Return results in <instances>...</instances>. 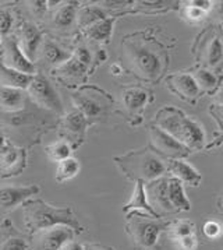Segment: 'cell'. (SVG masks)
Masks as SVG:
<instances>
[{
	"mask_svg": "<svg viewBox=\"0 0 223 250\" xmlns=\"http://www.w3.org/2000/svg\"><path fill=\"white\" fill-rule=\"evenodd\" d=\"M25 151L20 148V147H16L13 144L6 143L3 146V148L0 150V170L1 172H7L11 175L20 172L24 165H25Z\"/></svg>",
	"mask_w": 223,
	"mask_h": 250,
	"instance_id": "cell-15",
	"label": "cell"
},
{
	"mask_svg": "<svg viewBox=\"0 0 223 250\" xmlns=\"http://www.w3.org/2000/svg\"><path fill=\"white\" fill-rule=\"evenodd\" d=\"M73 239L74 229L59 225L34 232L31 235V246L34 250H61Z\"/></svg>",
	"mask_w": 223,
	"mask_h": 250,
	"instance_id": "cell-8",
	"label": "cell"
},
{
	"mask_svg": "<svg viewBox=\"0 0 223 250\" xmlns=\"http://www.w3.org/2000/svg\"><path fill=\"white\" fill-rule=\"evenodd\" d=\"M167 170L172 173L173 178L179 179L184 185L198 188L203 182V176L198 170L184 160H169Z\"/></svg>",
	"mask_w": 223,
	"mask_h": 250,
	"instance_id": "cell-17",
	"label": "cell"
},
{
	"mask_svg": "<svg viewBox=\"0 0 223 250\" xmlns=\"http://www.w3.org/2000/svg\"><path fill=\"white\" fill-rule=\"evenodd\" d=\"M149 140L151 150H153L155 154H161L167 160H184L191 152L188 147H186L156 125H152L149 127Z\"/></svg>",
	"mask_w": 223,
	"mask_h": 250,
	"instance_id": "cell-7",
	"label": "cell"
},
{
	"mask_svg": "<svg viewBox=\"0 0 223 250\" xmlns=\"http://www.w3.org/2000/svg\"><path fill=\"white\" fill-rule=\"evenodd\" d=\"M87 70L88 67L71 55V58L67 62L57 66L56 73L59 74L61 80L67 81V83H80L87 74Z\"/></svg>",
	"mask_w": 223,
	"mask_h": 250,
	"instance_id": "cell-23",
	"label": "cell"
},
{
	"mask_svg": "<svg viewBox=\"0 0 223 250\" xmlns=\"http://www.w3.org/2000/svg\"><path fill=\"white\" fill-rule=\"evenodd\" d=\"M190 3H191L193 6H195V7L206 11V13L212 9V1H208V0H193V1H190Z\"/></svg>",
	"mask_w": 223,
	"mask_h": 250,
	"instance_id": "cell-41",
	"label": "cell"
},
{
	"mask_svg": "<svg viewBox=\"0 0 223 250\" xmlns=\"http://www.w3.org/2000/svg\"><path fill=\"white\" fill-rule=\"evenodd\" d=\"M31 10L34 11L35 14L38 16H42L45 11L48 10V1H31Z\"/></svg>",
	"mask_w": 223,
	"mask_h": 250,
	"instance_id": "cell-40",
	"label": "cell"
},
{
	"mask_svg": "<svg viewBox=\"0 0 223 250\" xmlns=\"http://www.w3.org/2000/svg\"><path fill=\"white\" fill-rule=\"evenodd\" d=\"M41 52L45 59L48 60L49 63H52V64H56V66H60V64H63L64 62H67L71 58V55H69L67 52H64L59 45H56L52 41H45L42 43Z\"/></svg>",
	"mask_w": 223,
	"mask_h": 250,
	"instance_id": "cell-29",
	"label": "cell"
},
{
	"mask_svg": "<svg viewBox=\"0 0 223 250\" xmlns=\"http://www.w3.org/2000/svg\"><path fill=\"white\" fill-rule=\"evenodd\" d=\"M39 193V186L37 185H24V186H3L0 188V207L1 208H14L24 204L31 197Z\"/></svg>",
	"mask_w": 223,
	"mask_h": 250,
	"instance_id": "cell-12",
	"label": "cell"
},
{
	"mask_svg": "<svg viewBox=\"0 0 223 250\" xmlns=\"http://www.w3.org/2000/svg\"><path fill=\"white\" fill-rule=\"evenodd\" d=\"M74 105L77 110H80L87 120L99 119L106 110L105 102L96 100L90 94H77L74 95Z\"/></svg>",
	"mask_w": 223,
	"mask_h": 250,
	"instance_id": "cell-19",
	"label": "cell"
},
{
	"mask_svg": "<svg viewBox=\"0 0 223 250\" xmlns=\"http://www.w3.org/2000/svg\"><path fill=\"white\" fill-rule=\"evenodd\" d=\"M73 56L78 60V62H81L82 64H85L87 67H90V64L92 63L91 52L88 50V48H85V46H82V45L81 46H77V48L74 49Z\"/></svg>",
	"mask_w": 223,
	"mask_h": 250,
	"instance_id": "cell-37",
	"label": "cell"
},
{
	"mask_svg": "<svg viewBox=\"0 0 223 250\" xmlns=\"http://www.w3.org/2000/svg\"><path fill=\"white\" fill-rule=\"evenodd\" d=\"M223 144V133L222 134H216L215 136V139L211 144H208L206 146V150H212V148H216V147H219V146H222Z\"/></svg>",
	"mask_w": 223,
	"mask_h": 250,
	"instance_id": "cell-42",
	"label": "cell"
},
{
	"mask_svg": "<svg viewBox=\"0 0 223 250\" xmlns=\"http://www.w3.org/2000/svg\"><path fill=\"white\" fill-rule=\"evenodd\" d=\"M218 4H219V6H218V11H219V13L223 16V1H219Z\"/></svg>",
	"mask_w": 223,
	"mask_h": 250,
	"instance_id": "cell-47",
	"label": "cell"
},
{
	"mask_svg": "<svg viewBox=\"0 0 223 250\" xmlns=\"http://www.w3.org/2000/svg\"><path fill=\"white\" fill-rule=\"evenodd\" d=\"M0 250H28V245L21 238H9L0 245Z\"/></svg>",
	"mask_w": 223,
	"mask_h": 250,
	"instance_id": "cell-34",
	"label": "cell"
},
{
	"mask_svg": "<svg viewBox=\"0 0 223 250\" xmlns=\"http://www.w3.org/2000/svg\"><path fill=\"white\" fill-rule=\"evenodd\" d=\"M170 233H172V238L174 240L184 238V236L195 235V225L191 221H176L174 224L170 225Z\"/></svg>",
	"mask_w": 223,
	"mask_h": 250,
	"instance_id": "cell-32",
	"label": "cell"
},
{
	"mask_svg": "<svg viewBox=\"0 0 223 250\" xmlns=\"http://www.w3.org/2000/svg\"><path fill=\"white\" fill-rule=\"evenodd\" d=\"M123 211L124 212H144L147 215H151L153 218H161L148 201V196H147V191H145V182L142 180H135V188L132 191L131 199L129 203H126L123 206Z\"/></svg>",
	"mask_w": 223,
	"mask_h": 250,
	"instance_id": "cell-16",
	"label": "cell"
},
{
	"mask_svg": "<svg viewBox=\"0 0 223 250\" xmlns=\"http://www.w3.org/2000/svg\"><path fill=\"white\" fill-rule=\"evenodd\" d=\"M179 248L182 250H195L197 249V236L195 235H190V236H184L180 239L174 240Z\"/></svg>",
	"mask_w": 223,
	"mask_h": 250,
	"instance_id": "cell-38",
	"label": "cell"
},
{
	"mask_svg": "<svg viewBox=\"0 0 223 250\" xmlns=\"http://www.w3.org/2000/svg\"><path fill=\"white\" fill-rule=\"evenodd\" d=\"M46 154L52 161L55 162H61V161L67 160L71 157V146L64 140H59L52 143L51 146H48Z\"/></svg>",
	"mask_w": 223,
	"mask_h": 250,
	"instance_id": "cell-31",
	"label": "cell"
},
{
	"mask_svg": "<svg viewBox=\"0 0 223 250\" xmlns=\"http://www.w3.org/2000/svg\"><path fill=\"white\" fill-rule=\"evenodd\" d=\"M113 25H114V17H108L105 20L95 22L93 25L88 27L87 30H84V34L87 35V38H90L93 42L108 43L112 38Z\"/></svg>",
	"mask_w": 223,
	"mask_h": 250,
	"instance_id": "cell-24",
	"label": "cell"
},
{
	"mask_svg": "<svg viewBox=\"0 0 223 250\" xmlns=\"http://www.w3.org/2000/svg\"><path fill=\"white\" fill-rule=\"evenodd\" d=\"M167 227L159 218H153L144 212H130L127 215V232L132 240L144 249H151L156 245L159 233Z\"/></svg>",
	"mask_w": 223,
	"mask_h": 250,
	"instance_id": "cell-6",
	"label": "cell"
},
{
	"mask_svg": "<svg viewBox=\"0 0 223 250\" xmlns=\"http://www.w3.org/2000/svg\"><path fill=\"white\" fill-rule=\"evenodd\" d=\"M25 95L24 90L0 85V108L7 112H17L24 108Z\"/></svg>",
	"mask_w": 223,
	"mask_h": 250,
	"instance_id": "cell-21",
	"label": "cell"
},
{
	"mask_svg": "<svg viewBox=\"0 0 223 250\" xmlns=\"http://www.w3.org/2000/svg\"><path fill=\"white\" fill-rule=\"evenodd\" d=\"M84 250H99V249H96V248H92V246H87V248H84Z\"/></svg>",
	"mask_w": 223,
	"mask_h": 250,
	"instance_id": "cell-49",
	"label": "cell"
},
{
	"mask_svg": "<svg viewBox=\"0 0 223 250\" xmlns=\"http://www.w3.org/2000/svg\"><path fill=\"white\" fill-rule=\"evenodd\" d=\"M21 34V49L24 50V53L28 56V59L34 60L38 50H41L42 43V34L41 31L37 28V25L31 24V22H24L20 27Z\"/></svg>",
	"mask_w": 223,
	"mask_h": 250,
	"instance_id": "cell-18",
	"label": "cell"
},
{
	"mask_svg": "<svg viewBox=\"0 0 223 250\" xmlns=\"http://www.w3.org/2000/svg\"><path fill=\"white\" fill-rule=\"evenodd\" d=\"M81 169V165L80 162L75 160V158H67V160L61 161L57 164V168H56V176L55 179L59 183H63V182H67V180H71L73 178H75L78 175V172Z\"/></svg>",
	"mask_w": 223,
	"mask_h": 250,
	"instance_id": "cell-30",
	"label": "cell"
},
{
	"mask_svg": "<svg viewBox=\"0 0 223 250\" xmlns=\"http://www.w3.org/2000/svg\"><path fill=\"white\" fill-rule=\"evenodd\" d=\"M197 63L206 70L222 71L223 69V28L209 25L204 30L193 46Z\"/></svg>",
	"mask_w": 223,
	"mask_h": 250,
	"instance_id": "cell-5",
	"label": "cell"
},
{
	"mask_svg": "<svg viewBox=\"0 0 223 250\" xmlns=\"http://www.w3.org/2000/svg\"><path fill=\"white\" fill-rule=\"evenodd\" d=\"M209 113L212 115V118L216 120L219 129L223 130V105H219V104H212L209 106Z\"/></svg>",
	"mask_w": 223,
	"mask_h": 250,
	"instance_id": "cell-39",
	"label": "cell"
},
{
	"mask_svg": "<svg viewBox=\"0 0 223 250\" xmlns=\"http://www.w3.org/2000/svg\"><path fill=\"white\" fill-rule=\"evenodd\" d=\"M215 104L223 105V85H221L218 91L215 92Z\"/></svg>",
	"mask_w": 223,
	"mask_h": 250,
	"instance_id": "cell-45",
	"label": "cell"
},
{
	"mask_svg": "<svg viewBox=\"0 0 223 250\" xmlns=\"http://www.w3.org/2000/svg\"><path fill=\"white\" fill-rule=\"evenodd\" d=\"M4 144H6V141H4V137H3V136L0 134V150L3 148V146H4Z\"/></svg>",
	"mask_w": 223,
	"mask_h": 250,
	"instance_id": "cell-48",
	"label": "cell"
},
{
	"mask_svg": "<svg viewBox=\"0 0 223 250\" xmlns=\"http://www.w3.org/2000/svg\"><path fill=\"white\" fill-rule=\"evenodd\" d=\"M3 64H6L10 69L20 71V73L28 74V76H35L37 74V69H35L34 62L28 59V56L24 53V50L21 49L20 43L16 40H10L6 43Z\"/></svg>",
	"mask_w": 223,
	"mask_h": 250,
	"instance_id": "cell-13",
	"label": "cell"
},
{
	"mask_svg": "<svg viewBox=\"0 0 223 250\" xmlns=\"http://www.w3.org/2000/svg\"><path fill=\"white\" fill-rule=\"evenodd\" d=\"M13 27V17L9 11L0 10V35L6 37Z\"/></svg>",
	"mask_w": 223,
	"mask_h": 250,
	"instance_id": "cell-36",
	"label": "cell"
},
{
	"mask_svg": "<svg viewBox=\"0 0 223 250\" xmlns=\"http://www.w3.org/2000/svg\"><path fill=\"white\" fill-rule=\"evenodd\" d=\"M193 76L195 81H197V84H198V87H200V90L203 92L215 95V92L221 87L219 85V79H218L216 73H213V71L200 67V69L194 70Z\"/></svg>",
	"mask_w": 223,
	"mask_h": 250,
	"instance_id": "cell-26",
	"label": "cell"
},
{
	"mask_svg": "<svg viewBox=\"0 0 223 250\" xmlns=\"http://www.w3.org/2000/svg\"><path fill=\"white\" fill-rule=\"evenodd\" d=\"M61 250H84V246L80 245V243H77V242H74V240H71Z\"/></svg>",
	"mask_w": 223,
	"mask_h": 250,
	"instance_id": "cell-44",
	"label": "cell"
},
{
	"mask_svg": "<svg viewBox=\"0 0 223 250\" xmlns=\"http://www.w3.org/2000/svg\"><path fill=\"white\" fill-rule=\"evenodd\" d=\"M167 194H169V200H170L174 212L191 210V203L186 196L183 183L173 176L167 179Z\"/></svg>",
	"mask_w": 223,
	"mask_h": 250,
	"instance_id": "cell-20",
	"label": "cell"
},
{
	"mask_svg": "<svg viewBox=\"0 0 223 250\" xmlns=\"http://www.w3.org/2000/svg\"><path fill=\"white\" fill-rule=\"evenodd\" d=\"M151 92L142 87H129L122 92V106L129 118L141 120V112L149 102Z\"/></svg>",
	"mask_w": 223,
	"mask_h": 250,
	"instance_id": "cell-14",
	"label": "cell"
},
{
	"mask_svg": "<svg viewBox=\"0 0 223 250\" xmlns=\"http://www.w3.org/2000/svg\"><path fill=\"white\" fill-rule=\"evenodd\" d=\"M123 69L145 83H156L166 73L169 53L147 31L130 34L122 42Z\"/></svg>",
	"mask_w": 223,
	"mask_h": 250,
	"instance_id": "cell-1",
	"label": "cell"
},
{
	"mask_svg": "<svg viewBox=\"0 0 223 250\" xmlns=\"http://www.w3.org/2000/svg\"><path fill=\"white\" fill-rule=\"evenodd\" d=\"M77 7L74 3H63L60 7L53 14V24L57 28H69L74 21H77Z\"/></svg>",
	"mask_w": 223,
	"mask_h": 250,
	"instance_id": "cell-27",
	"label": "cell"
},
{
	"mask_svg": "<svg viewBox=\"0 0 223 250\" xmlns=\"http://www.w3.org/2000/svg\"><path fill=\"white\" fill-rule=\"evenodd\" d=\"M182 14H183V19L184 20H187L188 22H200V21H203L205 17H206V11L201 10V9H198V7H195L193 6L190 1L186 4V6H183L182 7Z\"/></svg>",
	"mask_w": 223,
	"mask_h": 250,
	"instance_id": "cell-33",
	"label": "cell"
},
{
	"mask_svg": "<svg viewBox=\"0 0 223 250\" xmlns=\"http://www.w3.org/2000/svg\"><path fill=\"white\" fill-rule=\"evenodd\" d=\"M218 208L221 211V214L223 215V193L221 194V197H219V200H218Z\"/></svg>",
	"mask_w": 223,
	"mask_h": 250,
	"instance_id": "cell-46",
	"label": "cell"
},
{
	"mask_svg": "<svg viewBox=\"0 0 223 250\" xmlns=\"http://www.w3.org/2000/svg\"><path fill=\"white\" fill-rule=\"evenodd\" d=\"M222 233V227L216 221H206L204 224V235L208 239H216Z\"/></svg>",
	"mask_w": 223,
	"mask_h": 250,
	"instance_id": "cell-35",
	"label": "cell"
},
{
	"mask_svg": "<svg viewBox=\"0 0 223 250\" xmlns=\"http://www.w3.org/2000/svg\"><path fill=\"white\" fill-rule=\"evenodd\" d=\"M165 83L170 92L177 95L180 100L193 104V105L203 94V91L200 90L197 81L194 79L193 73H186V71L173 73V74L166 76Z\"/></svg>",
	"mask_w": 223,
	"mask_h": 250,
	"instance_id": "cell-10",
	"label": "cell"
},
{
	"mask_svg": "<svg viewBox=\"0 0 223 250\" xmlns=\"http://www.w3.org/2000/svg\"><path fill=\"white\" fill-rule=\"evenodd\" d=\"M64 130L67 133H70L71 136H77V137H81L85 131L87 127V118L82 115L80 110H73L70 113H67L63 122H61Z\"/></svg>",
	"mask_w": 223,
	"mask_h": 250,
	"instance_id": "cell-28",
	"label": "cell"
},
{
	"mask_svg": "<svg viewBox=\"0 0 223 250\" xmlns=\"http://www.w3.org/2000/svg\"><path fill=\"white\" fill-rule=\"evenodd\" d=\"M22 220L31 233L41 229L66 225L74 230L81 229L71 208H56L42 200H28L22 206Z\"/></svg>",
	"mask_w": 223,
	"mask_h": 250,
	"instance_id": "cell-3",
	"label": "cell"
},
{
	"mask_svg": "<svg viewBox=\"0 0 223 250\" xmlns=\"http://www.w3.org/2000/svg\"><path fill=\"white\" fill-rule=\"evenodd\" d=\"M111 73L113 76H120L124 73V69H123L122 63H114L111 66Z\"/></svg>",
	"mask_w": 223,
	"mask_h": 250,
	"instance_id": "cell-43",
	"label": "cell"
},
{
	"mask_svg": "<svg viewBox=\"0 0 223 250\" xmlns=\"http://www.w3.org/2000/svg\"><path fill=\"white\" fill-rule=\"evenodd\" d=\"M113 161L123 170V173L134 182L142 180L149 183L162 178L167 169L162 160L149 150L130 151L124 155L113 158Z\"/></svg>",
	"mask_w": 223,
	"mask_h": 250,
	"instance_id": "cell-4",
	"label": "cell"
},
{
	"mask_svg": "<svg viewBox=\"0 0 223 250\" xmlns=\"http://www.w3.org/2000/svg\"><path fill=\"white\" fill-rule=\"evenodd\" d=\"M0 45H1V35H0Z\"/></svg>",
	"mask_w": 223,
	"mask_h": 250,
	"instance_id": "cell-50",
	"label": "cell"
},
{
	"mask_svg": "<svg viewBox=\"0 0 223 250\" xmlns=\"http://www.w3.org/2000/svg\"><path fill=\"white\" fill-rule=\"evenodd\" d=\"M28 95L31 100L34 101L37 105H39L41 108H45L48 110H53L61 113L63 112V105L59 94L53 88L51 81L48 80L45 76L41 74H35L34 80L28 87Z\"/></svg>",
	"mask_w": 223,
	"mask_h": 250,
	"instance_id": "cell-9",
	"label": "cell"
},
{
	"mask_svg": "<svg viewBox=\"0 0 223 250\" xmlns=\"http://www.w3.org/2000/svg\"><path fill=\"white\" fill-rule=\"evenodd\" d=\"M32 80H34V76L20 73V71L10 69L6 64L0 63V85L14 87V88H20V90H28Z\"/></svg>",
	"mask_w": 223,
	"mask_h": 250,
	"instance_id": "cell-22",
	"label": "cell"
},
{
	"mask_svg": "<svg viewBox=\"0 0 223 250\" xmlns=\"http://www.w3.org/2000/svg\"><path fill=\"white\" fill-rule=\"evenodd\" d=\"M108 19L106 13L99 6H85L77 14V24L81 30H87L88 27L93 25L98 21Z\"/></svg>",
	"mask_w": 223,
	"mask_h": 250,
	"instance_id": "cell-25",
	"label": "cell"
},
{
	"mask_svg": "<svg viewBox=\"0 0 223 250\" xmlns=\"http://www.w3.org/2000/svg\"><path fill=\"white\" fill-rule=\"evenodd\" d=\"M167 179L169 178H159V179L145 183V191L148 196V201L155 212L161 217L165 212H174L169 194H167Z\"/></svg>",
	"mask_w": 223,
	"mask_h": 250,
	"instance_id": "cell-11",
	"label": "cell"
},
{
	"mask_svg": "<svg viewBox=\"0 0 223 250\" xmlns=\"http://www.w3.org/2000/svg\"><path fill=\"white\" fill-rule=\"evenodd\" d=\"M155 125L191 151L204 148L205 133L203 127L195 120L188 118L183 110L174 106H165L158 110L155 116Z\"/></svg>",
	"mask_w": 223,
	"mask_h": 250,
	"instance_id": "cell-2",
	"label": "cell"
}]
</instances>
